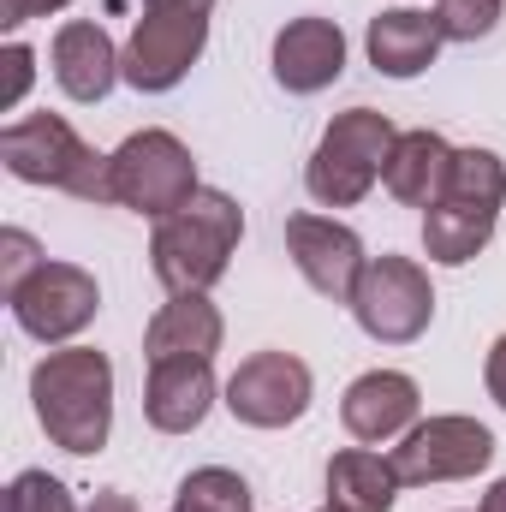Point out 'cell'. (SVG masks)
<instances>
[{
	"label": "cell",
	"mask_w": 506,
	"mask_h": 512,
	"mask_svg": "<svg viewBox=\"0 0 506 512\" xmlns=\"http://www.w3.org/2000/svg\"><path fill=\"white\" fill-rule=\"evenodd\" d=\"M477 512H506V477L489 489V495H483V507H477Z\"/></svg>",
	"instance_id": "f546056e"
},
{
	"label": "cell",
	"mask_w": 506,
	"mask_h": 512,
	"mask_svg": "<svg viewBox=\"0 0 506 512\" xmlns=\"http://www.w3.org/2000/svg\"><path fill=\"white\" fill-rule=\"evenodd\" d=\"M173 512H179V507H173Z\"/></svg>",
	"instance_id": "1f68e13d"
},
{
	"label": "cell",
	"mask_w": 506,
	"mask_h": 512,
	"mask_svg": "<svg viewBox=\"0 0 506 512\" xmlns=\"http://www.w3.org/2000/svg\"><path fill=\"white\" fill-rule=\"evenodd\" d=\"M322 512H340V507H322Z\"/></svg>",
	"instance_id": "4dcf8cb0"
},
{
	"label": "cell",
	"mask_w": 506,
	"mask_h": 512,
	"mask_svg": "<svg viewBox=\"0 0 506 512\" xmlns=\"http://www.w3.org/2000/svg\"><path fill=\"white\" fill-rule=\"evenodd\" d=\"M423 411V387L411 382L405 370H364L358 382L346 387L340 399V423L352 441L381 447V441H399Z\"/></svg>",
	"instance_id": "4fadbf2b"
},
{
	"label": "cell",
	"mask_w": 506,
	"mask_h": 512,
	"mask_svg": "<svg viewBox=\"0 0 506 512\" xmlns=\"http://www.w3.org/2000/svg\"><path fill=\"white\" fill-rule=\"evenodd\" d=\"M393 143H399V131H393V120L376 114V108H346V114H334L328 131H322V143H316V155H310V167H304V191H310L322 209H352V203H364V197L376 191Z\"/></svg>",
	"instance_id": "5b68a950"
},
{
	"label": "cell",
	"mask_w": 506,
	"mask_h": 512,
	"mask_svg": "<svg viewBox=\"0 0 506 512\" xmlns=\"http://www.w3.org/2000/svg\"><path fill=\"white\" fill-rule=\"evenodd\" d=\"M197 161L191 149L161 126L131 131L126 143L114 149V203L143 215V221H167L173 209H185L197 197Z\"/></svg>",
	"instance_id": "8992f818"
},
{
	"label": "cell",
	"mask_w": 506,
	"mask_h": 512,
	"mask_svg": "<svg viewBox=\"0 0 506 512\" xmlns=\"http://www.w3.org/2000/svg\"><path fill=\"white\" fill-rule=\"evenodd\" d=\"M239 239H245V209L227 191L203 185L185 209H173L167 221H155L149 268H155V280L167 292H209L227 274Z\"/></svg>",
	"instance_id": "7a4b0ae2"
},
{
	"label": "cell",
	"mask_w": 506,
	"mask_h": 512,
	"mask_svg": "<svg viewBox=\"0 0 506 512\" xmlns=\"http://www.w3.org/2000/svg\"><path fill=\"white\" fill-rule=\"evenodd\" d=\"M221 340H227V322H221V310L209 304V292H173V298L149 316V328H143V358H149V364H173V358H203V364H215Z\"/></svg>",
	"instance_id": "2e32d148"
},
{
	"label": "cell",
	"mask_w": 506,
	"mask_h": 512,
	"mask_svg": "<svg viewBox=\"0 0 506 512\" xmlns=\"http://www.w3.org/2000/svg\"><path fill=\"white\" fill-rule=\"evenodd\" d=\"M435 24L447 42H483L501 24V0H435Z\"/></svg>",
	"instance_id": "603a6c76"
},
{
	"label": "cell",
	"mask_w": 506,
	"mask_h": 512,
	"mask_svg": "<svg viewBox=\"0 0 506 512\" xmlns=\"http://www.w3.org/2000/svg\"><path fill=\"white\" fill-rule=\"evenodd\" d=\"M48 66H54V84L72 96V102H102L120 78H126V48H114V36L90 18H72L54 30V48H48Z\"/></svg>",
	"instance_id": "5bb4252c"
},
{
	"label": "cell",
	"mask_w": 506,
	"mask_h": 512,
	"mask_svg": "<svg viewBox=\"0 0 506 512\" xmlns=\"http://www.w3.org/2000/svg\"><path fill=\"white\" fill-rule=\"evenodd\" d=\"M42 262H48V256H42V245H36L24 227H6V233H0V292L12 298V292L42 268Z\"/></svg>",
	"instance_id": "d4e9b609"
},
{
	"label": "cell",
	"mask_w": 506,
	"mask_h": 512,
	"mask_svg": "<svg viewBox=\"0 0 506 512\" xmlns=\"http://www.w3.org/2000/svg\"><path fill=\"white\" fill-rule=\"evenodd\" d=\"M352 316L358 328L381 340V346H411L429 334L435 322V286H429V268L411 262V256H370L358 292H352Z\"/></svg>",
	"instance_id": "ba28073f"
},
{
	"label": "cell",
	"mask_w": 506,
	"mask_h": 512,
	"mask_svg": "<svg viewBox=\"0 0 506 512\" xmlns=\"http://www.w3.org/2000/svg\"><path fill=\"white\" fill-rule=\"evenodd\" d=\"M286 256L304 274V286L322 292L328 304H352V292H358V280L370 268L364 239L334 215H292L286 221Z\"/></svg>",
	"instance_id": "8fae6325"
},
{
	"label": "cell",
	"mask_w": 506,
	"mask_h": 512,
	"mask_svg": "<svg viewBox=\"0 0 506 512\" xmlns=\"http://www.w3.org/2000/svg\"><path fill=\"white\" fill-rule=\"evenodd\" d=\"M179 512H251V483L227 465H197L179 483Z\"/></svg>",
	"instance_id": "7402d4cb"
},
{
	"label": "cell",
	"mask_w": 506,
	"mask_h": 512,
	"mask_svg": "<svg viewBox=\"0 0 506 512\" xmlns=\"http://www.w3.org/2000/svg\"><path fill=\"white\" fill-rule=\"evenodd\" d=\"M6 512H84L72 501V489L48 471H18L6 483Z\"/></svg>",
	"instance_id": "cb8c5ba5"
},
{
	"label": "cell",
	"mask_w": 506,
	"mask_h": 512,
	"mask_svg": "<svg viewBox=\"0 0 506 512\" xmlns=\"http://www.w3.org/2000/svg\"><path fill=\"white\" fill-rule=\"evenodd\" d=\"M495 239V215H477V209H453V203H435L423 209V251L441 268H465L477 251H489Z\"/></svg>",
	"instance_id": "ffe728a7"
},
{
	"label": "cell",
	"mask_w": 506,
	"mask_h": 512,
	"mask_svg": "<svg viewBox=\"0 0 506 512\" xmlns=\"http://www.w3.org/2000/svg\"><path fill=\"white\" fill-rule=\"evenodd\" d=\"M215 0H143L126 42V84L137 96H167L209 48Z\"/></svg>",
	"instance_id": "277c9868"
},
{
	"label": "cell",
	"mask_w": 506,
	"mask_h": 512,
	"mask_svg": "<svg viewBox=\"0 0 506 512\" xmlns=\"http://www.w3.org/2000/svg\"><path fill=\"white\" fill-rule=\"evenodd\" d=\"M453 209H477V215H501L506 203V161L495 149H453V173H447V197Z\"/></svg>",
	"instance_id": "44dd1931"
},
{
	"label": "cell",
	"mask_w": 506,
	"mask_h": 512,
	"mask_svg": "<svg viewBox=\"0 0 506 512\" xmlns=\"http://www.w3.org/2000/svg\"><path fill=\"white\" fill-rule=\"evenodd\" d=\"M483 382H489V399L506 411V334L489 346V364H483Z\"/></svg>",
	"instance_id": "83f0119b"
},
{
	"label": "cell",
	"mask_w": 506,
	"mask_h": 512,
	"mask_svg": "<svg viewBox=\"0 0 506 512\" xmlns=\"http://www.w3.org/2000/svg\"><path fill=\"white\" fill-rule=\"evenodd\" d=\"M215 399H221V387H215V370L203 358L149 364V382H143V417H149V429L191 435V429H203V417L215 411Z\"/></svg>",
	"instance_id": "9a60e30c"
},
{
	"label": "cell",
	"mask_w": 506,
	"mask_h": 512,
	"mask_svg": "<svg viewBox=\"0 0 506 512\" xmlns=\"http://www.w3.org/2000/svg\"><path fill=\"white\" fill-rule=\"evenodd\" d=\"M84 512H137V501H131V495H120V489H102V495H96Z\"/></svg>",
	"instance_id": "f1b7e54d"
},
{
	"label": "cell",
	"mask_w": 506,
	"mask_h": 512,
	"mask_svg": "<svg viewBox=\"0 0 506 512\" xmlns=\"http://www.w3.org/2000/svg\"><path fill=\"white\" fill-rule=\"evenodd\" d=\"M346 72V30L334 18H286L274 36V84L286 96H322Z\"/></svg>",
	"instance_id": "7c38bea8"
},
{
	"label": "cell",
	"mask_w": 506,
	"mask_h": 512,
	"mask_svg": "<svg viewBox=\"0 0 506 512\" xmlns=\"http://www.w3.org/2000/svg\"><path fill=\"white\" fill-rule=\"evenodd\" d=\"M405 489H429V483H465L477 471H489L495 459V435L489 423L465 417V411H441V417H417L399 447L387 453Z\"/></svg>",
	"instance_id": "52a82bcc"
},
{
	"label": "cell",
	"mask_w": 506,
	"mask_h": 512,
	"mask_svg": "<svg viewBox=\"0 0 506 512\" xmlns=\"http://www.w3.org/2000/svg\"><path fill=\"white\" fill-rule=\"evenodd\" d=\"M0 161L24 185H48L84 203H114V155L90 149L60 114H24L0 131Z\"/></svg>",
	"instance_id": "3957f363"
},
{
	"label": "cell",
	"mask_w": 506,
	"mask_h": 512,
	"mask_svg": "<svg viewBox=\"0 0 506 512\" xmlns=\"http://www.w3.org/2000/svg\"><path fill=\"white\" fill-rule=\"evenodd\" d=\"M447 173H453V143L441 131H399V143L381 167V185L405 209H435L447 197Z\"/></svg>",
	"instance_id": "ac0fdd59"
},
{
	"label": "cell",
	"mask_w": 506,
	"mask_h": 512,
	"mask_svg": "<svg viewBox=\"0 0 506 512\" xmlns=\"http://www.w3.org/2000/svg\"><path fill=\"white\" fill-rule=\"evenodd\" d=\"M399 471L393 459H381L376 447H346L328 459V507L340 512H393L399 501Z\"/></svg>",
	"instance_id": "d6986e66"
},
{
	"label": "cell",
	"mask_w": 506,
	"mask_h": 512,
	"mask_svg": "<svg viewBox=\"0 0 506 512\" xmlns=\"http://www.w3.org/2000/svg\"><path fill=\"white\" fill-rule=\"evenodd\" d=\"M441 24H435V12H417V6H387L370 18V36H364V48H370V66H376L381 78H417V72H429L435 66V54H441Z\"/></svg>",
	"instance_id": "e0dca14e"
},
{
	"label": "cell",
	"mask_w": 506,
	"mask_h": 512,
	"mask_svg": "<svg viewBox=\"0 0 506 512\" xmlns=\"http://www.w3.org/2000/svg\"><path fill=\"white\" fill-rule=\"evenodd\" d=\"M60 6H72V0H0V30H18V24H30L42 12H60Z\"/></svg>",
	"instance_id": "4316f807"
},
{
	"label": "cell",
	"mask_w": 506,
	"mask_h": 512,
	"mask_svg": "<svg viewBox=\"0 0 506 512\" xmlns=\"http://www.w3.org/2000/svg\"><path fill=\"white\" fill-rule=\"evenodd\" d=\"M30 405L54 447L90 459L114 435V364L96 346H60L30 370Z\"/></svg>",
	"instance_id": "6da1fadb"
},
{
	"label": "cell",
	"mask_w": 506,
	"mask_h": 512,
	"mask_svg": "<svg viewBox=\"0 0 506 512\" xmlns=\"http://www.w3.org/2000/svg\"><path fill=\"white\" fill-rule=\"evenodd\" d=\"M310 399H316V376L292 352H251L227 376V411L245 429H286L310 411Z\"/></svg>",
	"instance_id": "30bf717a"
},
{
	"label": "cell",
	"mask_w": 506,
	"mask_h": 512,
	"mask_svg": "<svg viewBox=\"0 0 506 512\" xmlns=\"http://www.w3.org/2000/svg\"><path fill=\"white\" fill-rule=\"evenodd\" d=\"M6 304H12V322H18L30 340L66 346V340H78V334L96 322L102 286H96V274H90L84 262H42Z\"/></svg>",
	"instance_id": "9c48e42d"
},
{
	"label": "cell",
	"mask_w": 506,
	"mask_h": 512,
	"mask_svg": "<svg viewBox=\"0 0 506 512\" xmlns=\"http://www.w3.org/2000/svg\"><path fill=\"white\" fill-rule=\"evenodd\" d=\"M0 66H6V84H0V108L12 114V108L24 102V90L36 84V54H30L24 42H6V54H0Z\"/></svg>",
	"instance_id": "484cf974"
}]
</instances>
